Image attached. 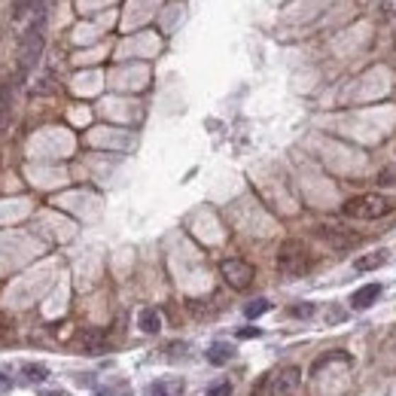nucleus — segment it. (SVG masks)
I'll list each match as a JSON object with an SVG mask.
<instances>
[{"label": "nucleus", "instance_id": "1a4fd4ad", "mask_svg": "<svg viewBox=\"0 0 396 396\" xmlns=\"http://www.w3.org/2000/svg\"><path fill=\"white\" fill-rule=\"evenodd\" d=\"M232 357H235V348L229 341H213L208 348V363L210 366H226Z\"/></svg>", "mask_w": 396, "mask_h": 396}, {"label": "nucleus", "instance_id": "aec40b11", "mask_svg": "<svg viewBox=\"0 0 396 396\" xmlns=\"http://www.w3.org/2000/svg\"><path fill=\"white\" fill-rule=\"evenodd\" d=\"M381 9H384V16H387V18H393L396 16V0H384Z\"/></svg>", "mask_w": 396, "mask_h": 396}, {"label": "nucleus", "instance_id": "0eeeda50", "mask_svg": "<svg viewBox=\"0 0 396 396\" xmlns=\"http://www.w3.org/2000/svg\"><path fill=\"white\" fill-rule=\"evenodd\" d=\"M378 296H381V283H366V287H360V290L351 296V305H353L357 311H363V308H372Z\"/></svg>", "mask_w": 396, "mask_h": 396}, {"label": "nucleus", "instance_id": "39448f33", "mask_svg": "<svg viewBox=\"0 0 396 396\" xmlns=\"http://www.w3.org/2000/svg\"><path fill=\"white\" fill-rule=\"evenodd\" d=\"M302 384V369L299 366H283L271 381V396H293Z\"/></svg>", "mask_w": 396, "mask_h": 396}, {"label": "nucleus", "instance_id": "f8f14e48", "mask_svg": "<svg viewBox=\"0 0 396 396\" xmlns=\"http://www.w3.org/2000/svg\"><path fill=\"white\" fill-rule=\"evenodd\" d=\"M384 259H387V253L375 250V253H369V256H360L357 262H353V268H357V271H372V268H378Z\"/></svg>", "mask_w": 396, "mask_h": 396}, {"label": "nucleus", "instance_id": "ddd939ff", "mask_svg": "<svg viewBox=\"0 0 396 396\" xmlns=\"http://www.w3.org/2000/svg\"><path fill=\"white\" fill-rule=\"evenodd\" d=\"M22 375L28 381H46L49 369H46V366H37V363H28V366H22Z\"/></svg>", "mask_w": 396, "mask_h": 396}, {"label": "nucleus", "instance_id": "423d86ee", "mask_svg": "<svg viewBox=\"0 0 396 396\" xmlns=\"http://www.w3.org/2000/svg\"><path fill=\"white\" fill-rule=\"evenodd\" d=\"M317 235L323 238V241H329V244H335V247H351V244H357L360 238L353 235V232H348V229H329V226H320L317 229Z\"/></svg>", "mask_w": 396, "mask_h": 396}, {"label": "nucleus", "instance_id": "4468645a", "mask_svg": "<svg viewBox=\"0 0 396 396\" xmlns=\"http://www.w3.org/2000/svg\"><path fill=\"white\" fill-rule=\"evenodd\" d=\"M268 308H271V302H268V299H253V302L247 305V308H244V314H247L250 320H256V317H262V314H266Z\"/></svg>", "mask_w": 396, "mask_h": 396}, {"label": "nucleus", "instance_id": "5701e85b", "mask_svg": "<svg viewBox=\"0 0 396 396\" xmlns=\"http://www.w3.org/2000/svg\"><path fill=\"white\" fill-rule=\"evenodd\" d=\"M43 396H61V393H43Z\"/></svg>", "mask_w": 396, "mask_h": 396}, {"label": "nucleus", "instance_id": "f3484780", "mask_svg": "<svg viewBox=\"0 0 396 396\" xmlns=\"http://www.w3.org/2000/svg\"><path fill=\"white\" fill-rule=\"evenodd\" d=\"M378 183H396V168H384L378 174Z\"/></svg>", "mask_w": 396, "mask_h": 396}, {"label": "nucleus", "instance_id": "6e6552de", "mask_svg": "<svg viewBox=\"0 0 396 396\" xmlns=\"http://www.w3.org/2000/svg\"><path fill=\"white\" fill-rule=\"evenodd\" d=\"M183 390H186L183 378H159L149 387V396H183Z\"/></svg>", "mask_w": 396, "mask_h": 396}, {"label": "nucleus", "instance_id": "9d476101", "mask_svg": "<svg viewBox=\"0 0 396 396\" xmlns=\"http://www.w3.org/2000/svg\"><path fill=\"white\" fill-rule=\"evenodd\" d=\"M137 323H140V332H147V335H156L162 329V317H159L156 308H144V311H140Z\"/></svg>", "mask_w": 396, "mask_h": 396}, {"label": "nucleus", "instance_id": "a211bd4d", "mask_svg": "<svg viewBox=\"0 0 396 396\" xmlns=\"http://www.w3.org/2000/svg\"><path fill=\"white\" fill-rule=\"evenodd\" d=\"M293 314H296V317H311L314 305H296V308H293Z\"/></svg>", "mask_w": 396, "mask_h": 396}, {"label": "nucleus", "instance_id": "412c9836", "mask_svg": "<svg viewBox=\"0 0 396 396\" xmlns=\"http://www.w3.org/2000/svg\"><path fill=\"white\" fill-rule=\"evenodd\" d=\"M238 335H241V339H256V335H259V329H256V327H247V329H241Z\"/></svg>", "mask_w": 396, "mask_h": 396}, {"label": "nucleus", "instance_id": "2eb2a0df", "mask_svg": "<svg viewBox=\"0 0 396 396\" xmlns=\"http://www.w3.org/2000/svg\"><path fill=\"white\" fill-rule=\"evenodd\" d=\"M205 396H232V384H229V381H220V384H213V387H210Z\"/></svg>", "mask_w": 396, "mask_h": 396}, {"label": "nucleus", "instance_id": "f03ea898", "mask_svg": "<svg viewBox=\"0 0 396 396\" xmlns=\"http://www.w3.org/2000/svg\"><path fill=\"white\" fill-rule=\"evenodd\" d=\"M43 28H46L43 16L30 18L25 28L22 43H18V70H22V74H28V70L40 61V52H43Z\"/></svg>", "mask_w": 396, "mask_h": 396}, {"label": "nucleus", "instance_id": "7ed1b4c3", "mask_svg": "<svg viewBox=\"0 0 396 396\" xmlns=\"http://www.w3.org/2000/svg\"><path fill=\"white\" fill-rule=\"evenodd\" d=\"M278 268L287 274V278H302V274L311 268L308 247H305L302 241H296V238L283 241L281 250H278Z\"/></svg>", "mask_w": 396, "mask_h": 396}, {"label": "nucleus", "instance_id": "dca6fc26", "mask_svg": "<svg viewBox=\"0 0 396 396\" xmlns=\"http://www.w3.org/2000/svg\"><path fill=\"white\" fill-rule=\"evenodd\" d=\"M98 396H128V387L125 384H119V387H104V390H98Z\"/></svg>", "mask_w": 396, "mask_h": 396}, {"label": "nucleus", "instance_id": "f257e3e1", "mask_svg": "<svg viewBox=\"0 0 396 396\" xmlns=\"http://www.w3.org/2000/svg\"><path fill=\"white\" fill-rule=\"evenodd\" d=\"M393 210V201L387 196H378V192H366V196H353L344 201L341 213L351 220H381Z\"/></svg>", "mask_w": 396, "mask_h": 396}, {"label": "nucleus", "instance_id": "9b49d317", "mask_svg": "<svg viewBox=\"0 0 396 396\" xmlns=\"http://www.w3.org/2000/svg\"><path fill=\"white\" fill-rule=\"evenodd\" d=\"M9 107H13V86L0 83V131H4L9 122Z\"/></svg>", "mask_w": 396, "mask_h": 396}, {"label": "nucleus", "instance_id": "b1692460", "mask_svg": "<svg viewBox=\"0 0 396 396\" xmlns=\"http://www.w3.org/2000/svg\"><path fill=\"white\" fill-rule=\"evenodd\" d=\"M393 43H396V37H393Z\"/></svg>", "mask_w": 396, "mask_h": 396}, {"label": "nucleus", "instance_id": "6ab92c4d", "mask_svg": "<svg viewBox=\"0 0 396 396\" xmlns=\"http://www.w3.org/2000/svg\"><path fill=\"white\" fill-rule=\"evenodd\" d=\"M268 387H271V381H268V378H262V381L256 384V387H253V393H250V396H266V390H268Z\"/></svg>", "mask_w": 396, "mask_h": 396}, {"label": "nucleus", "instance_id": "4be33fe9", "mask_svg": "<svg viewBox=\"0 0 396 396\" xmlns=\"http://www.w3.org/2000/svg\"><path fill=\"white\" fill-rule=\"evenodd\" d=\"M4 393H9V381H6V375L0 372V396H4Z\"/></svg>", "mask_w": 396, "mask_h": 396}, {"label": "nucleus", "instance_id": "20e7f679", "mask_svg": "<svg viewBox=\"0 0 396 396\" xmlns=\"http://www.w3.org/2000/svg\"><path fill=\"white\" fill-rule=\"evenodd\" d=\"M220 274L232 290H247L253 283V266L244 259H222L220 262Z\"/></svg>", "mask_w": 396, "mask_h": 396}]
</instances>
